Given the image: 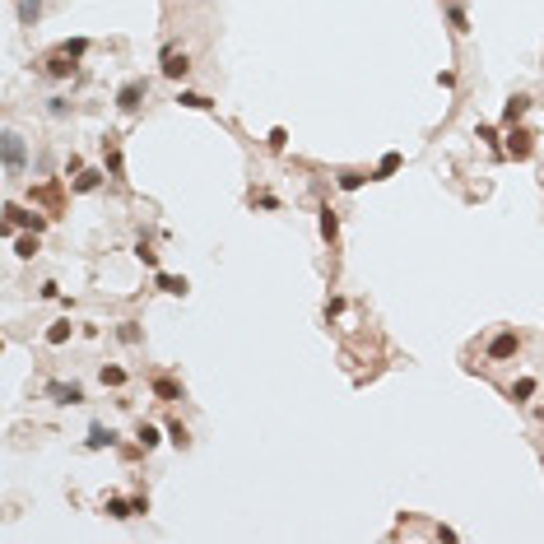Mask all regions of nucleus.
<instances>
[{
	"label": "nucleus",
	"mask_w": 544,
	"mask_h": 544,
	"mask_svg": "<svg viewBox=\"0 0 544 544\" xmlns=\"http://www.w3.org/2000/svg\"><path fill=\"white\" fill-rule=\"evenodd\" d=\"M0 154H5V172L10 177H24V168H28V144H24L19 130H5L0 135Z\"/></svg>",
	"instance_id": "f257e3e1"
},
{
	"label": "nucleus",
	"mask_w": 544,
	"mask_h": 544,
	"mask_svg": "<svg viewBox=\"0 0 544 544\" xmlns=\"http://www.w3.org/2000/svg\"><path fill=\"white\" fill-rule=\"evenodd\" d=\"M521 354V335H516V330H498L493 340L484 344V358H488V363H507V358H516Z\"/></svg>",
	"instance_id": "f03ea898"
},
{
	"label": "nucleus",
	"mask_w": 544,
	"mask_h": 544,
	"mask_svg": "<svg viewBox=\"0 0 544 544\" xmlns=\"http://www.w3.org/2000/svg\"><path fill=\"white\" fill-rule=\"evenodd\" d=\"M502 140H507V144H502V154L516 158V163H526V158L535 154V135H530L526 126H507V135H502Z\"/></svg>",
	"instance_id": "7ed1b4c3"
},
{
	"label": "nucleus",
	"mask_w": 544,
	"mask_h": 544,
	"mask_svg": "<svg viewBox=\"0 0 544 544\" xmlns=\"http://www.w3.org/2000/svg\"><path fill=\"white\" fill-rule=\"evenodd\" d=\"M149 98V79H126L121 89H117V112H140V103Z\"/></svg>",
	"instance_id": "20e7f679"
},
{
	"label": "nucleus",
	"mask_w": 544,
	"mask_h": 544,
	"mask_svg": "<svg viewBox=\"0 0 544 544\" xmlns=\"http://www.w3.org/2000/svg\"><path fill=\"white\" fill-rule=\"evenodd\" d=\"M103 163H108V177L112 182H121L126 177V158H121V135H103Z\"/></svg>",
	"instance_id": "39448f33"
},
{
	"label": "nucleus",
	"mask_w": 544,
	"mask_h": 544,
	"mask_svg": "<svg viewBox=\"0 0 544 544\" xmlns=\"http://www.w3.org/2000/svg\"><path fill=\"white\" fill-rule=\"evenodd\" d=\"M5 223H15V228H33V233H42V228H47V214H37V210H24V205H5Z\"/></svg>",
	"instance_id": "423d86ee"
},
{
	"label": "nucleus",
	"mask_w": 544,
	"mask_h": 544,
	"mask_svg": "<svg viewBox=\"0 0 544 544\" xmlns=\"http://www.w3.org/2000/svg\"><path fill=\"white\" fill-rule=\"evenodd\" d=\"M42 391H47L56 405H84V386H79V382H47Z\"/></svg>",
	"instance_id": "0eeeda50"
},
{
	"label": "nucleus",
	"mask_w": 544,
	"mask_h": 544,
	"mask_svg": "<svg viewBox=\"0 0 544 544\" xmlns=\"http://www.w3.org/2000/svg\"><path fill=\"white\" fill-rule=\"evenodd\" d=\"M163 75H168V79H187L191 75V51L163 47Z\"/></svg>",
	"instance_id": "6e6552de"
},
{
	"label": "nucleus",
	"mask_w": 544,
	"mask_h": 544,
	"mask_svg": "<svg viewBox=\"0 0 544 544\" xmlns=\"http://www.w3.org/2000/svg\"><path fill=\"white\" fill-rule=\"evenodd\" d=\"M316 228H321V242H340V214L330 210V205H316Z\"/></svg>",
	"instance_id": "1a4fd4ad"
},
{
	"label": "nucleus",
	"mask_w": 544,
	"mask_h": 544,
	"mask_svg": "<svg viewBox=\"0 0 544 544\" xmlns=\"http://www.w3.org/2000/svg\"><path fill=\"white\" fill-rule=\"evenodd\" d=\"M526 112H530V94H512L507 103H502V117H498V121H502V126H521Z\"/></svg>",
	"instance_id": "9d476101"
},
{
	"label": "nucleus",
	"mask_w": 544,
	"mask_h": 544,
	"mask_svg": "<svg viewBox=\"0 0 544 544\" xmlns=\"http://www.w3.org/2000/svg\"><path fill=\"white\" fill-rule=\"evenodd\" d=\"M154 284L163 289V294H172V298H187V294H191L187 275H168V270H154Z\"/></svg>",
	"instance_id": "9b49d317"
},
{
	"label": "nucleus",
	"mask_w": 544,
	"mask_h": 544,
	"mask_svg": "<svg viewBox=\"0 0 544 544\" xmlns=\"http://www.w3.org/2000/svg\"><path fill=\"white\" fill-rule=\"evenodd\" d=\"M84 447H89V451H108V447H117V433H112L108 423H89V437H84Z\"/></svg>",
	"instance_id": "f8f14e48"
},
{
	"label": "nucleus",
	"mask_w": 544,
	"mask_h": 544,
	"mask_svg": "<svg viewBox=\"0 0 544 544\" xmlns=\"http://www.w3.org/2000/svg\"><path fill=\"white\" fill-rule=\"evenodd\" d=\"M42 70H47L51 79H70V75H75V61H70V56H65V51L56 47V51L47 56V61H42Z\"/></svg>",
	"instance_id": "ddd939ff"
},
{
	"label": "nucleus",
	"mask_w": 544,
	"mask_h": 544,
	"mask_svg": "<svg viewBox=\"0 0 544 544\" xmlns=\"http://www.w3.org/2000/svg\"><path fill=\"white\" fill-rule=\"evenodd\" d=\"M103 177H108V172L84 168V172H75V177H70V191H75V196H89V191H98V187H103Z\"/></svg>",
	"instance_id": "4468645a"
},
{
	"label": "nucleus",
	"mask_w": 544,
	"mask_h": 544,
	"mask_svg": "<svg viewBox=\"0 0 544 544\" xmlns=\"http://www.w3.org/2000/svg\"><path fill=\"white\" fill-rule=\"evenodd\" d=\"M177 108H191V112H214V98L205 94H191V89H177V98H172Z\"/></svg>",
	"instance_id": "2eb2a0df"
},
{
	"label": "nucleus",
	"mask_w": 544,
	"mask_h": 544,
	"mask_svg": "<svg viewBox=\"0 0 544 544\" xmlns=\"http://www.w3.org/2000/svg\"><path fill=\"white\" fill-rule=\"evenodd\" d=\"M400 163H405V154L386 149V154H382V163L373 168V182H386V177H396V172H400Z\"/></svg>",
	"instance_id": "dca6fc26"
},
{
	"label": "nucleus",
	"mask_w": 544,
	"mask_h": 544,
	"mask_svg": "<svg viewBox=\"0 0 544 544\" xmlns=\"http://www.w3.org/2000/svg\"><path fill=\"white\" fill-rule=\"evenodd\" d=\"M149 391H154V396H158V400H163V405L182 400V386H177L172 377H154V382H149Z\"/></svg>",
	"instance_id": "f3484780"
},
{
	"label": "nucleus",
	"mask_w": 544,
	"mask_h": 544,
	"mask_svg": "<svg viewBox=\"0 0 544 544\" xmlns=\"http://www.w3.org/2000/svg\"><path fill=\"white\" fill-rule=\"evenodd\" d=\"M103 512H108L112 521H126V516H135V502H130V498H103Z\"/></svg>",
	"instance_id": "a211bd4d"
},
{
	"label": "nucleus",
	"mask_w": 544,
	"mask_h": 544,
	"mask_svg": "<svg viewBox=\"0 0 544 544\" xmlns=\"http://www.w3.org/2000/svg\"><path fill=\"white\" fill-rule=\"evenodd\" d=\"M363 182H373V172H354V168H344L340 177H335V187H340V191H363Z\"/></svg>",
	"instance_id": "6ab92c4d"
},
{
	"label": "nucleus",
	"mask_w": 544,
	"mask_h": 544,
	"mask_svg": "<svg viewBox=\"0 0 544 544\" xmlns=\"http://www.w3.org/2000/svg\"><path fill=\"white\" fill-rule=\"evenodd\" d=\"M98 382H103V386H112V391H121V386H126V368H121V363H103Z\"/></svg>",
	"instance_id": "aec40b11"
},
{
	"label": "nucleus",
	"mask_w": 544,
	"mask_h": 544,
	"mask_svg": "<svg viewBox=\"0 0 544 544\" xmlns=\"http://www.w3.org/2000/svg\"><path fill=\"white\" fill-rule=\"evenodd\" d=\"M37 19H42V0H19V24H24V28H33Z\"/></svg>",
	"instance_id": "412c9836"
},
{
	"label": "nucleus",
	"mask_w": 544,
	"mask_h": 544,
	"mask_svg": "<svg viewBox=\"0 0 544 544\" xmlns=\"http://www.w3.org/2000/svg\"><path fill=\"white\" fill-rule=\"evenodd\" d=\"M70 335H75V321H70V316H65V321H51V326H47V344H65Z\"/></svg>",
	"instance_id": "4be33fe9"
},
{
	"label": "nucleus",
	"mask_w": 544,
	"mask_h": 544,
	"mask_svg": "<svg viewBox=\"0 0 544 544\" xmlns=\"http://www.w3.org/2000/svg\"><path fill=\"white\" fill-rule=\"evenodd\" d=\"M89 47H94L89 37H65V42H61V51L70 56V61H84V56H89Z\"/></svg>",
	"instance_id": "5701e85b"
},
{
	"label": "nucleus",
	"mask_w": 544,
	"mask_h": 544,
	"mask_svg": "<svg viewBox=\"0 0 544 544\" xmlns=\"http://www.w3.org/2000/svg\"><path fill=\"white\" fill-rule=\"evenodd\" d=\"M475 135H479L484 144H488V149H493V154H502V135H498V126H488V121H479L475 126Z\"/></svg>",
	"instance_id": "b1692460"
},
{
	"label": "nucleus",
	"mask_w": 544,
	"mask_h": 544,
	"mask_svg": "<svg viewBox=\"0 0 544 544\" xmlns=\"http://www.w3.org/2000/svg\"><path fill=\"white\" fill-rule=\"evenodd\" d=\"M447 24H451V33H470V15H466V5H447Z\"/></svg>",
	"instance_id": "393cba45"
},
{
	"label": "nucleus",
	"mask_w": 544,
	"mask_h": 544,
	"mask_svg": "<svg viewBox=\"0 0 544 544\" xmlns=\"http://www.w3.org/2000/svg\"><path fill=\"white\" fill-rule=\"evenodd\" d=\"M135 442H140V451H154L158 442H163V437H158V428H154V423H140V428H135Z\"/></svg>",
	"instance_id": "a878e982"
},
{
	"label": "nucleus",
	"mask_w": 544,
	"mask_h": 544,
	"mask_svg": "<svg viewBox=\"0 0 544 544\" xmlns=\"http://www.w3.org/2000/svg\"><path fill=\"white\" fill-rule=\"evenodd\" d=\"M15 256H24V261H33V256H37V233H24V237H15Z\"/></svg>",
	"instance_id": "bb28decb"
},
{
	"label": "nucleus",
	"mask_w": 544,
	"mask_h": 544,
	"mask_svg": "<svg viewBox=\"0 0 544 544\" xmlns=\"http://www.w3.org/2000/svg\"><path fill=\"white\" fill-rule=\"evenodd\" d=\"M507 396H512L516 405H521V400H530V396H535V377H516V382H512V391H507Z\"/></svg>",
	"instance_id": "cd10ccee"
},
{
	"label": "nucleus",
	"mask_w": 544,
	"mask_h": 544,
	"mask_svg": "<svg viewBox=\"0 0 544 544\" xmlns=\"http://www.w3.org/2000/svg\"><path fill=\"white\" fill-rule=\"evenodd\" d=\"M117 340H121V344H140L144 340L140 321H121V326H117Z\"/></svg>",
	"instance_id": "c85d7f7f"
},
{
	"label": "nucleus",
	"mask_w": 544,
	"mask_h": 544,
	"mask_svg": "<svg viewBox=\"0 0 544 544\" xmlns=\"http://www.w3.org/2000/svg\"><path fill=\"white\" fill-rule=\"evenodd\" d=\"M168 442H172V447H191V433H187V423H182V419L168 423Z\"/></svg>",
	"instance_id": "c756f323"
},
{
	"label": "nucleus",
	"mask_w": 544,
	"mask_h": 544,
	"mask_svg": "<svg viewBox=\"0 0 544 544\" xmlns=\"http://www.w3.org/2000/svg\"><path fill=\"white\" fill-rule=\"evenodd\" d=\"M135 261H140V265H149V270H158V251L149 247L144 237H140V242H135Z\"/></svg>",
	"instance_id": "7c9ffc66"
},
{
	"label": "nucleus",
	"mask_w": 544,
	"mask_h": 544,
	"mask_svg": "<svg viewBox=\"0 0 544 544\" xmlns=\"http://www.w3.org/2000/svg\"><path fill=\"white\" fill-rule=\"evenodd\" d=\"M265 144H270L275 154H284V149H289V130H284V126H275V130L265 135Z\"/></svg>",
	"instance_id": "2f4dec72"
},
{
	"label": "nucleus",
	"mask_w": 544,
	"mask_h": 544,
	"mask_svg": "<svg viewBox=\"0 0 544 544\" xmlns=\"http://www.w3.org/2000/svg\"><path fill=\"white\" fill-rule=\"evenodd\" d=\"M47 117L51 121H65V117H70V103H65V98H47Z\"/></svg>",
	"instance_id": "473e14b6"
},
{
	"label": "nucleus",
	"mask_w": 544,
	"mask_h": 544,
	"mask_svg": "<svg viewBox=\"0 0 544 544\" xmlns=\"http://www.w3.org/2000/svg\"><path fill=\"white\" fill-rule=\"evenodd\" d=\"M256 205H261V210H280V196H270V191H261V196H256Z\"/></svg>",
	"instance_id": "72a5a7b5"
},
{
	"label": "nucleus",
	"mask_w": 544,
	"mask_h": 544,
	"mask_svg": "<svg viewBox=\"0 0 544 544\" xmlns=\"http://www.w3.org/2000/svg\"><path fill=\"white\" fill-rule=\"evenodd\" d=\"M437 84L442 89H456V70H437Z\"/></svg>",
	"instance_id": "f704fd0d"
},
{
	"label": "nucleus",
	"mask_w": 544,
	"mask_h": 544,
	"mask_svg": "<svg viewBox=\"0 0 544 544\" xmlns=\"http://www.w3.org/2000/svg\"><path fill=\"white\" fill-rule=\"evenodd\" d=\"M340 312H344V298L335 294V298H330V303H326V316H340Z\"/></svg>",
	"instance_id": "c9c22d12"
},
{
	"label": "nucleus",
	"mask_w": 544,
	"mask_h": 544,
	"mask_svg": "<svg viewBox=\"0 0 544 544\" xmlns=\"http://www.w3.org/2000/svg\"><path fill=\"white\" fill-rule=\"evenodd\" d=\"M447 5H461V0H447Z\"/></svg>",
	"instance_id": "e433bc0d"
}]
</instances>
